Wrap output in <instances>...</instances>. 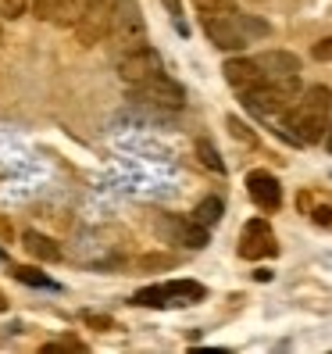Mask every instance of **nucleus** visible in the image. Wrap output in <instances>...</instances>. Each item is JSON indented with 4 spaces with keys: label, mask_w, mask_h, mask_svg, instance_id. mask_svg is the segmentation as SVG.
Wrapping results in <instances>:
<instances>
[{
    "label": "nucleus",
    "mask_w": 332,
    "mask_h": 354,
    "mask_svg": "<svg viewBox=\"0 0 332 354\" xmlns=\"http://www.w3.org/2000/svg\"><path fill=\"white\" fill-rule=\"evenodd\" d=\"M282 115H286L282 129L293 143H322L329 115H332V90L329 86H307V90L297 93V100L289 104Z\"/></svg>",
    "instance_id": "1"
},
{
    "label": "nucleus",
    "mask_w": 332,
    "mask_h": 354,
    "mask_svg": "<svg viewBox=\"0 0 332 354\" xmlns=\"http://www.w3.org/2000/svg\"><path fill=\"white\" fill-rule=\"evenodd\" d=\"M200 22H204V32L211 36V44L222 47V50H243L254 36H268V26L251 18V15H243L240 8L229 11V15L200 18Z\"/></svg>",
    "instance_id": "2"
},
{
    "label": "nucleus",
    "mask_w": 332,
    "mask_h": 354,
    "mask_svg": "<svg viewBox=\"0 0 332 354\" xmlns=\"http://www.w3.org/2000/svg\"><path fill=\"white\" fill-rule=\"evenodd\" d=\"M207 297V286L197 279H172V283H157V286H143L133 297L139 308H186Z\"/></svg>",
    "instance_id": "3"
},
{
    "label": "nucleus",
    "mask_w": 332,
    "mask_h": 354,
    "mask_svg": "<svg viewBox=\"0 0 332 354\" xmlns=\"http://www.w3.org/2000/svg\"><path fill=\"white\" fill-rule=\"evenodd\" d=\"M297 93H300V75H289V79H275V82H261V86L246 90L240 97L246 104V111L268 118V115H282L297 100Z\"/></svg>",
    "instance_id": "4"
},
{
    "label": "nucleus",
    "mask_w": 332,
    "mask_h": 354,
    "mask_svg": "<svg viewBox=\"0 0 332 354\" xmlns=\"http://www.w3.org/2000/svg\"><path fill=\"white\" fill-rule=\"evenodd\" d=\"M111 32L121 44V50H133L147 36V22H143L139 0H111Z\"/></svg>",
    "instance_id": "5"
},
{
    "label": "nucleus",
    "mask_w": 332,
    "mask_h": 354,
    "mask_svg": "<svg viewBox=\"0 0 332 354\" xmlns=\"http://www.w3.org/2000/svg\"><path fill=\"white\" fill-rule=\"evenodd\" d=\"M161 72H164V61L147 44H139L133 50H121V57H118V75H121V82H129V86H143V82H150Z\"/></svg>",
    "instance_id": "6"
},
{
    "label": "nucleus",
    "mask_w": 332,
    "mask_h": 354,
    "mask_svg": "<svg viewBox=\"0 0 332 354\" xmlns=\"http://www.w3.org/2000/svg\"><path fill=\"white\" fill-rule=\"evenodd\" d=\"M82 47H97L104 36L111 32V0H86L82 4L79 22L72 26Z\"/></svg>",
    "instance_id": "7"
},
{
    "label": "nucleus",
    "mask_w": 332,
    "mask_h": 354,
    "mask_svg": "<svg viewBox=\"0 0 332 354\" xmlns=\"http://www.w3.org/2000/svg\"><path fill=\"white\" fill-rule=\"evenodd\" d=\"M133 90H136V100L150 104V108H161V111H182L186 108V90L164 72L154 75L150 82H143V86H133Z\"/></svg>",
    "instance_id": "8"
},
{
    "label": "nucleus",
    "mask_w": 332,
    "mask_h": 354,
    "mask_svg": "<svg viewBox=\"0 0 332 354\" xmlns=\"http://www.w3.org/2000/svg\"><path fill=\"white\" fill-rule=\"evenodd\" d=\"M279 254V240L272 233V225L264 218H251L240 233V258L243 261H261V258H275Z\"/></svg>",
    "instance_id": "9"
},
{
    "label": "nucleus",
    "mask_w": 332,
    "mask_h": 354,
    "mask_svg": "<svg viewBox=\"0 0 332 354\" xmlns=\"http://www.w3.org/2000/svg\"><path fill=\"white\" fill-rule=\"evenodd\" d=\"M157 233L168 236L172 243L190 247V251H200V247H207V225H200V222H193V218L161 215V218H157Z\"/></svg>",
    "instance_id": "10"
},
{
    "label": "nucleus",
    "mask_w": 332,
    "mask_h": 354,
    "mask_svg": "<svg viewBox=\"0 0 332 354\" xmlns=\"http://www.w3.org/2000/svg\"><path fill=\"white\" fill-rule=\"evenodd\" d=\"M246 194H251V201L261 207V212H279L282 207V186L272 172H264V169H254L251 176H246Z\"/></svg>",
    "instance_id": "11"
},
{
    "label": "nucleus",
    "mask_w": 332,
    "mask_h": 354,
    "mask_svg": "<svg viewBox=\"0 0 332 354\" xmlns=\"http://www.w3.org/2000/svg\"><path fill=\"white\" fill-rule=\"evenodd\" d=\"M261 79L264 82H275V79H289V75H300V57L289 54V50H264L254 57Z\"/></svg>",
    "instance_id": "12"
},
{
    "label": "nucleus",
    "mask_w": 332,
    "mask_h": 354,
    "mask_svg": "<svg viewBox=\"0 0 332 354\" xmlns=\"http://www.w3.org/2000/svg\"><path fill=\"white\" fill-rule=\"evenodd\" d=\"M222 72H225V82H229L236 93H246V90H254V86L264 82L254 57H233V61H225Z\"/></svg>",
    "instance_id": "13"
},
{
    "label": "nucleus",
    "mask_w": 332,
    "mask_h": 354,
    "mask_svg": "<svg viewBox=\"0 0 332 354\" xmlns=\"http://www.w3.org/2000/svg\"><path fill=\"white\" fill-rule=\"evenodd\" d=\"M297 204H300V212L315 222V225H325V229H332V194H322V190H304L300 197H297Z\"/></svg>",
    "instance_id": "14"
},
{
    "label": "nucleus",
    "mask_w": 332,
    "mask_h": 354,
    "mask_svg": "<svg viewBox=\"0 0 332 354\" xmlns=\"http://www.w3.org/2000/svg\"><path fill=\"white\" fill-rule=\"evenodd\" d=\"M22 243H26V251L32 254V258H39V261H61V247L50 240V236H43V233H29L22 236Z\"/></svg>",
    "instance_id": "15"
},
{
    "label": "nucleus",
    "mask_w": 332,
    "mask_h": 354,
    "mask_svg": "<svg viewBox=\"0 0 332 354\" xmlns=\"http://www.w3.org/2000/svg\"><path fill=\"white\" fill-rule=\"evenodd\" d=\"M222 212H225V204H222L218 197H207V201H200V204H197L193 222H200V225H207V229H211V225L222 218Z\"/></svg>",
    "instance_id": "16"
},
{
    "label": "nucleus",
    "mask_w": 332,
    "mask_h": 354,
    "mask_svg": "<svg viewBox=\"0 0 332 354\" xmlns=\"http://www.w3.org/2000/svg\"><path fill=\"white\" fill-rule=\"evenodd\" d=\"M82 4H86V0H61L50 22H54V26H75L79 15H82Z\"/></svg>",
    "instance_id": "17"
},
{
    "label": "nucleus",
    "mask_w": 332,
    "mask_h": 354,
    "mask_svg": "<svg viewBox=\"0 0 332 354\" xmlns=\"http://www.w3.org/2000/svg\"><path fill=\"white\" fill-rule=\"evenodd\" d=\"M197 158H200V165H207L211 172H225V161L218 158V151H215V143L211 140H197Z\"/></svg>",
    "instance_id": "18"
},
{
    "label": "nucleus",
    "mask_w": 332,
    "mask_h": 354,
    "mask_svg": "<svg viewBox=\"0 0 332 354\" xmlns=\"http://www.w3.org/2000/svg\"><path fill=\"white\" fill-rule=\"evenodd\" d=\"M193 8H197L200 18H215V15H229V11H236L233 0H193Z\"/></svg>",
    "instance_id": "19"
},
{
    "label": "nucleus",
    "mask_w": 332,
    "mask_h": 354,
    "mask_svg": "<svg viewBox=\"0 0 332 354\" xmlns=\"http://www.w3.org/2000/svg\"><path fill=\"white\" fill-rule=\"evenodd\" d=\"M11 276L18 279V283H29V286H50V279L43 276V272H39V268H32V265H14L11 268Z\"/></svg>",
    "instance_id": "20"
},
{
    "label": "nucleus",
    "mask_w": 332,
    "mask_h": 354,
    "mask_svg": "<svg viewBox=\"0 0 332 354\" xmlns=\"http://www.w3.org/2000/svg\"><path fill=\"white\" fill-rule=\"evenodd\" d=\"M29 4L32 0H0V15L4 18H22L29 11Z\"/></svg>",
    "instance_id": "21"
},
{
    "label": "nucleus",
    "mask_w": 332,
    "mask_h": 354,
    "mask_svg": "<svg viewBox=\"0 0 332 354\" xmlns=\"http://www.w3.org/2000/svg\"><path fill=\"white\" fill-rule=\"evenodd\" d=\"M57 4H61V0H32V15L39 18V22H50V18H54V11H57Z\"/></svg>",
    "instance_id": "22"
},
{
    "label": "nucleus",
    "mask_w": 332,
    "mask_h": 354,
    "mask_svg": "<svg viewBox=\"0 0 332 354\" xmlns=\"http://www.w3.org/2000/svg\"><path fill=\"white\" fill-rule=\"evenodd\" d=\"M82 322H86L90 329H97V333H111V329H115V319H108V315H93V311H90V315H82Z\"/></svg>",
    "instance_id": "23"
},
{
    "label": "nucleus",
    "mask_w": 332,
    "mask_h": 354,
    "mask_svg": "<svg viewBox=\"0 0 332 354\" xmlns=\"http://www.w3.org/2000/svg\"><path fill=\"white\" fill-rule=\"evenodd\" d=\"M311 57H315V61H332V36L318 39V44L311 47Z\"/></svg>",
    "instance_id": "24"
},
{
    "label": "nucleus",
    "mask_w": 332,
    "mask_h": 354,
    "mask_svg": "<svg viewBox=\"0 0 332 354\" xmlns=\"http://www.w3.org/2000/svg\"><path fill=\"white\" fill-rule=\"evenodd\" d=\"M175 258L172 254H157V258H139V268H172Z\"/></svg>",
    "instance_id": "25"
},
{
    "label": "nucleus",
    "mask_w": 332,
    "mask_h": 354,
    "mask_svg": "<svg viewBox=\"0 0 332 354\" xmlns=\"http://www.w3.org/2000/svg\"><path fill=\"white\" fill-rule=\"evenodd\" d=\"M229 129H233V136H240V140H246V143H254V133H246V126L240 118H229Z\"/></svg>",
    "instance_id": "26"
},
{
    "label": "nucleus",
    "mask_w": 332,
    "mask_h": 354,
    "mask_svg": "<svg viewBox=\"0 0 332 354\" xmlns=\"http://www.w3.org/2000/svg\"><path fill=\"white\" fill-rule=\"evenodd\" d=\"M161 4L168 8V15L175 18V22H179V29H182V0H161Z\"/></svg>",
    "instance_id": "27"
},
{
    "label": "nucleus",
    "mask_w": 332,
    "mask_h": 354,
    "mask_svg": "<svg viewBox=\"0 0 332 354\" xmlns=\"http://www.w3.org/2000/svg\"><path fill=\"white\" fill-rule=\"evenodd\" d=\"M322 140H325V147L332 151V115H329V126H325V136Z\"/></svg>",
    "instance_id": "28"
},
{
    "label": "nucleus",
    "mask_w": 332,
    "mask_h": 354,
    "mask_svg": "<svg viewBox=\"0 0 332 354\" xmlns=\"http://www.w3.org/2000/svg\"><path fill=\"white\" fill-rule=\"evenodd\" d=\"M8 311V297H4V290H0V315Z\"/></svg>",
    "instance_id": "29"
},
{
    "label": "nucleus",
    "mask_w": 332,
    "mask_h": 354,
    "mask_svg": "<svg viewBox=\"0 0 332 354\" xmlns=\"http://www.w3.org/2000/svg\"><path fill=\"white\" fill-rule=\"evenodd\" d=\"M4 258H8V254H4V247H0V261H4Z\"/></svg>",
    "instance_id": "30"
},
{
    "label": "nucleus",
    "mask_w": 332,
    "mask_h": 354,
    "mask_svg": "<svg viewBox=\"0 0 332 354\" xmlns=\"http://www.w3.org/2000/svg\"><path fill=\"white\" fill-rule=\"evenodd\" d=\"M0 39H4V32H0Z\"/></svg>",
    "instance_id": "31"
}]
</instances>
